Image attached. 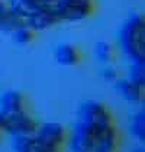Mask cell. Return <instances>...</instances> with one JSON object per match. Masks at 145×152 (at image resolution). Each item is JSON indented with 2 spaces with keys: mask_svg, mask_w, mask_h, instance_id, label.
Returning <instances> with one entry per match:
<instances>
[{
  "mask_svg": "<svg viewBox=\"0 0 145 152\" xmlns=\"http://www.w3.org/2000/svg\"><path fill=\"white\" fill-rule=\"evenodd\" d=\"M119 47L131 62H145V20L142 15L132 13L119 29Z\"/></svg>",
  "mask_w": 145,
  "mask_h": 152,
  "instance_id": "1",
  "label": "cell"
},
{
  "mask_svg": "<svg viewBox=\"0 0 145 152\" xmlns=\"http://www.w3.org/2000/svg\"><path fill=\"white\" fill-rule=\"evenodd\" d=\"M94 55L100 64H112L115 59V47L109 41H97L94 44Z\"/></svg>",
  "mask_w": 145,
  "mask_h": 152,
  "instance_id": "14",
  "label": "cell"
},
{
  "mask_svg": "<svg viewBox=\"0 0 145 152\" xmlns=\"http://www.w3.org/2000/svg\"><path fill=\"white\" fill-rule=\"evenodd\" d=\"M128 78L145 87V62H131Z\"/></svg>",
  "mask_w": 145,
  "mask_h": 152,
  "instance_id": "18",
  "label": "cell"
},
{
  "mask_svg": "<svg viewBox=\"0 0 145 152\" xmlns=\"http://www.w3.org/2000/svg\"><path fill=\"white\" fill-rule=\"evenodd\" d=\"M9 12V6H7V3L4 1V0H0V25L3 22V19L6 18V15Z\"/></svg>",
  "mask_w": 145,
  "mask_h": 152,
  "instance_id": "20",
  "label": "cell"
},
{
  "mask_svg": "<svg viewBox=\"0 0 145 152\" xmlns=\"http://www.w3.org/2000/svg\"><path fill=\"white\" fill-rule=\"evenodd\" d=\"M131 133L138 140H145V112L138 110L131 120Z\"/></svg>",
  "mask_w": 145,
  "mask_h": 152,
  "instance_id": "16",
  "label": "cell"
},
{
  "mask_svg": "<svg viewBox=\"0 0 145 152\" xmlns=\"http://www.w3.org/2000/svg\"><path fill=\"white\" fill-rule=\"evenodd\" d=\"M26 110V100L25 96L16 90H7L0 94V113L10 115Z\"/></svg>",
  "mask_w": 145,
  "mask_h": 152,
  "instance_id": "11",
  "label": "cell"
},
{
  "mask_svg": "<svg viewBox=\"0 0 145 152\" xmlns=\"http://www.w3.org/2000/svg\"><path fill=\"white\" fill-rule=\"evenodd\" d=\"M121 148V133L115 123L100 129L97 133V142L93 152H119Z\"/></svg>",
  "mask_w": 145,
  "mask_h": 152,
  "instance_id": "7",
  "label": "cell"
},
{
  "mask_svg": "<svg viewBox=\"0 0 145 152\" xmlns=\"http://www.w3.org/2000/svg\"><path fill=\"white\" fill-rule=\"evenodd\" d=\"M13 152H57L47 146L35 135L31 136H13L12 138Z\"/></svg>",
  "mask_w": 145,
  "mask_h": 152,
  "instance_id": "12",
  "label": "cell"
},
{
  "mask_svg": "<svg viewBox=\"0 0 145 152\" xmlns=\"http://www.w3.org/2000/svg\"><path fill=\"white\" fill-rule=\"evenodd\" d=\"M54 58L57 61V64H60L62 67H75L81 59V52L75 45L64 42L55 47Z\"/></svg>",
  "mask_w": 145,
  "mask_h": 152,
  "instance_id": "13",
  "label": "cell"
},
{
  "mask_svg": "<svg viewBox=\"0 0 145 152\" xmlns=\"http://www.w3.org/2000/svg\"><path fill=\"white\" fill-rule=\"evenodd\" d=\"M100 129H93L83 123H75L71 133H68L67 145L71 152H93L97 142V133Z\"/></svg>",
  "mask_w": 145,
  "mask_h": 152,
  "instance_id": "6",
  "label": "cell"
},
{
  "mask_svg": "<svg viewBox=\"0 0 145 152\" xmlns=\"http://www.w3.org/2000/svg\"><path fill=\"white\" fill-rule=\"evenodd\" d=\"M22 25H25V19L22 16H19L18 13L10 10V7H9V12L6 15V18L3 19L1 25H0V31L4 32V34H12L16 28H19Z\"/></svg>",
  "mask_w": 145,
  "mask_h": 152,
  "instance_id": "17",
  "label": "cell"
},
{
  "mask_svg": "<svg viewBox=\"0 0 145 152\" xmlns=\"http://www.w3.org/2000/svg\"><path fill=\"white\" fill-rule=\"evenodd\" d=\"M100 75H102V78H103L105 81H108V83H115L118 78H119V72H118V70H116L113 65H110V64H106V65L102 68Z\"/></svg>",
  "mask_w": 145,
  "mask_h": 152,
  "instance_id": "19",
  "label": "cell"
},
{
  "mask_svg": "<svg viewBox=\"0 0 145 152\" xmlns=\"http://www.w3.org/2000/svg\"><path fill=\"white\" fill-rule=\"evenodd\" d=\"M54 9L60 20L77 23L94 15L96 3L94 0H57Z\"/></svg>",
  "mask_w": 145,
  "mask_h": 152,
  "instance_id": "2",
  "label": "cell"
},
{
  "mask_svg": "<svg viewBox=\"0 0 145 152\" xmlns=\"http://www.w3.org/2000/svg\"><path fill=\"white\" fill-rule=\"evenodd\" d=\"M60 22V18H58V15H57L54 7L42 9V10L34 13V15H31V16H28L25 19L26 26H29L34 32L48 31L51 28H54L55 25H58Z\"/></svg>",
  "mask_w": 145,
  "mask_h": 152,
  "instance_id": "8",
  "label": "cell"
},
{
  "mask_svg": "<svg viewBox=\"0 0 145 152\" xmlns=\"http://www.w3.org/2000/svg\"><path fill=\"white\" fill-rule=\"evenodd\" d=\"M55 4H57V0H9L7 3L10 10L18 13L23 19L42 9L54 7Z\"/></svg>",
  "mask_w": 145,
  "mask_h": 152,
  "instance_id": "9",
  "label": "cell"
},
{
  "mask_svg": "<svg viewBox=\"0 0 145 152\" xmlns=\"http://www.w3.org/2000/svg\"><path fill=\"white\" fill-rule=\"evenodd\" d=\"M3 135H4V126H3V116L0 113V139H1Z\"/></svg>",
  "mask_w": 145,
  "mask_h": 152,
  "instance_id": "21",
  "label": "cell"
},
{
  "mask_svg": "<svg viewBox=\"0 0 145 152\" xmlns=\"http://www.w3.org/2000/svg\"><path fill=\"white\" fill-rule=\"evenodd\" d=\"M9 35H10L12 41L16 45H19V47H28V45H31L34 42L35 32L29 26H26V23H25L22 26H19V28H16L12 34H9Z\"/></svg>",
  "mask_w": 145,
  "mask_h": 152,
  "instance_id": "15",
  "label": "cell"
},
{
  "mask_svg": "<svg viewBox=\"0 0 145 152\" xmlns=\"http://www.w3.org/2000/svg\"><path fill=\"white\" fill-rule=\"evenodd\" d=\"M113 88L128 103H139L144 99V86H139L131 78H118L113 83Z\"/></svg>",
  "mask_w": 145,
  "mask_h": 152,
  "instance_id": "10",
  "label": "cell"
},
{
  "mask_svg": "<svg viewBox=\"0 0 145 152\" xmlns=\"http://www.w3.org/2000/svg\"><path fill=\"white\" fill-rule=\"evenodd\" d=\"M133 152H145L144 151V146H136V148L133 149Z\"/></svg>",
  "mask_w": 145,
  "mask_h": 152,
  "instance_id": "22",
  "label": "cell"
},
{
  "mask_svg": "<svg viewBox=\"0 0 145 152\" xmlns=\"http://www.w3.org/2000/svg\"><path fill=\"white\" fill-rule=\"evenodd\" d=\"M1 116H3L4 133H9L12 138L35 135L36 129H38V122L26 110L10 113V115H1Z\"/></svg>",
  "mask_w": 145,
  "mask_h": 152,
  "instance_id": "4",
  "label": "cell"
},
{
  "mask_svg": "<svg viewBox=\"0 0 145 152\" xmlns=\"http://www.w3.org/2000/svg\"><path fill=\"white\" fill-rule=\"evenodd\" d=\"M77 116H78L77 119L78 123H83L93 129H103L115 123L113 116L106 104L96 100H87L81 103V106L78 107Z\"/></svg>",
  "mask_w": 145,
  "mask_h": 152,
  "instance_id": "3",
  "label": "cell"
},
{
  "mask_svg": "<svg viewBox=\"0 0 145 152\" xmlns=\"http://www.w3.org/2000/svg\"><path fill=\"white\" fill-rule=\"evenodd\" d=\"M35 136L42 140L47 146L57 152H61L68 140V130L64 125L58 122H45L42 125H38Z\"/></svg>",
  "mask_w": 145,
  "mask_h": 152,
  "instance_id": "5",
  "label": "cell"
}]
</instances>
